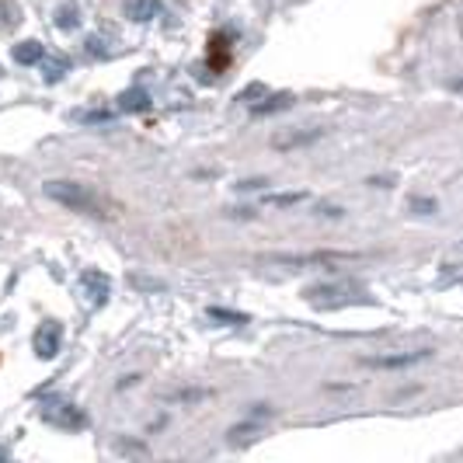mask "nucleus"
I'll list each match as a JSON object with an SVG mask.
<instances>
[{"label": "nucleus", "instance_id": "nucleus-11", "mask_svg": "<svg viewBox=\"0 0 463 463\" xmlns=\"http://www.w3.org/2000/svg\"><path fill=\"white\" fill-rule=\"evenodd\" d=\"M70 74V56L67 52H56L50 63H46V84H56L59 77Z\"/></svg>", "mask_w": 463, "mask_h": 463}, {"label": "nucleus", "instance_id": "nucleus-14", "mask_svg": "<svg viewBox=\"0 0 463 463\" xmlns=\"http://www.w3.org/2000/svg\"><path fill=\"white\" fill-rule=\"evenodd\" d=\"M304 199H307L304 192H283V195H268L265 203H268V206H296V203H304Z\"/></svg>", "mask_w": 463, "mask_h": 463}, {"label": "nucleus", "instance_id": "nucleus-4", "mask_svg": "<svg viewBox=\"0 0 463 463\" xmlns=\"http://www.w3.org/2000/svg\"><path fill=\"white\" fill-rule=\"evenodd\" d=\"M59 345H63V324H59V321H42V324L35 328V335H32L35 356L46 362L56 359V356H59Z\"/></svg>", "mask_w": 463, "mask_h": 463}, {"label": "nucleus", "instance_id": "nucleus-9", "mask_svg": "<svg viewBox=\"0 0 463 463\" xmlns=\"http://www.w3.org/2000/svg\"><path fill=\"white\" fill-rule=\"evenodd\" d=\"M321 140V129H304V132H289V136H276V150H296Z\"/></svg>", "mask_w": 463, "mask_h": 463}, {"label": "nucleus", "instance_id": "nucleus-13", "mask_svg": "<svg viewBox=\"0 0 463 463\" xmlns=\"http://www.w3.org/2000/svg\"><path fill=\"white\" fill-rule=\"evenodd\" d=\"M56 25L63 28V32H70V28H77V7H74V4H67V7H59V14H56Z\"/></svg>", "mask_w": 463, "mask_h": 463}, {"label": "nucleus", "instance_id": "nucleus-7", "mask_svg": "<svg viewBox=\"0 0 463 463\" xmlns=\"http://www.w3.org/2000/svg\"><path fill=\"white\" fill-rule=\"evenodd\" d=\"M123 11H126L129 22H154V18H160V11H164V4L160 0H126L123 4Z\"/></svg>", "mask_w": 463, "mask_h": 463}, {"label": "nucleus", "instance_id": "nucleus-12", "mask_svg": "<svg viewBox=\"0 0 463 463\" xmlns=\"http://www.w3.org/2000/svg\"><path fill=\"white\" fill-rule=\"evenodd\" d=\"M293 104V95H272L265 104H255V115H272V112H286Z\"/></svg>", "mask_w": 463, "mask_h": 463}, {"label": "nucleus", "instance_id": "nucleus-6", "mask_svg": "<svg viewBox=\"0 0 463 463\" xmlns=\"http://www.w3.org/2000/svg\"><path fill=\"white\" fill-rule=\"evenodd\" d=\"M432 356V349H414V352H390V356H369L362 359L373 369H408V366H418Z\"/></svg>", "mask_w": 463, "mask_h": 463}, {"label": "nucleus", "instance_id": "nucleus-8", "mask_svg": "<svg viewBox=\"0 0 463 463\" xmlns=\"http://www.w3.org/2000/svg\"><path fill=\"white\" fill-rule=\"evenodd\" d=\"M42 56H46V50H42L39 39H25V42H18V46L11 50V59H14L18 67H35Z\"/></svg>", "mask_w": 463, "mask_h": 463}, {"label": "nucleus", "instance_id": "nucleus-15", "mask_svg": "<svg viewBox=\"0 0 463 463\" xmlns=\"http://www.w3.org/2000/svg\"><path fill=\"white\" fill-rule=\"evenodd\" d=\"M209 317L231 321V324H248V313H237V310H223V307H209Z\"/></svg>", "mask_w": 463, "mask_h": 463}, {"label": "nucleus", "instance_id": "nucleus-2", "mask_svg": "<svg viewBox=\"0 0 463 463\" xmlns=\"http://www.w3.org/2000/svg\"><path fill=\"white\" fill-rule=\"evenodd\" d=\"M356 258H359L356 251H307V255H268V261L300 268V265H345V261H356Z\"/></svg>", "mask_w": 463, "mask_h": 463}, {"label": "nucleus", "instance_id": "nucleus-5", "mask_svg": "<svg viewBox=\"0 0 463 463\" xmlns=\"http://www.w3.org/2000/svg\"><path fill=\"white\" fill-rule=\"evenodd\" d=\"M80 289L91 300V307H104L108 296H112V279L104 276L102 268H84L80 272Z\"/></svg>", "mask_w": 463, "mask_h": 463}, {"label": "nucleus", "instance_id": "nucleus-10", "mask_svg": "<svg viewBox=\"0 0 463 463\" xmlns=\"http://www.w3.org/2000/svg\"><path fill=\"white\" fill-rule=\"evenodd\" d=\"M119 108H123V112H147V108H150V95H147L143 87H132V91H126V95L119 98Z\"/></svg>", "mask_w": 463, "mask_h": 463}, {"label": "nucleus", "instance_id": "nucleus-16", "mask_svg": "<svg viewBox=\"0 0 463 463\" xmlns=\"http://www.w3.org/2000/svg\"><path fill=\"white\" fill-rule=\"evenodd\" d=\"M412 209H422V213H432V209H436V203H432V199H429V203H425V199H414Z\"/></svg>", "mask_w": 463, "mask_h": 463}, {"label": "nucleus", "instance_id": "nucleus-1", "mask_svg": "<svg viewBox=\"0 0 463 463\" xmlns=\"http://www.w3.org/2000/svg\"><path fill=\"white\" fill-rule=\"evenodd\" d=\"M46 195L52 203H59L63 209L80 213V216H95V220H108L112 216V206L91 185H80V181H46Z\"/></svg>", "mask_w": 463, "mask_h": 463}, {"label": "nucleus", "instance_id": "nucleus-3", "mask_svg": "<svg viewBox=\"0 0 463 463\" xmlns=\"http://www.w3.org/2000/svg\"><path fill=\"white\" fill-rule=\"evenodd\" d=\"M42 418H46L50 425H56V429H63V432H80V429H87V414L80 412V408H74V404H67V401L46 404Z\"/></svg>", "mask_w": 463, "mask_h": 463}]
</instances>
